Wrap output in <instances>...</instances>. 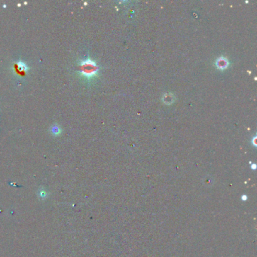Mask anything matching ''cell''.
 I'll return each mask as SVG.
<instances>
[{"mask_svg":"<svg viewBox=\"0 0 257 257\" xmlns=\"http://www.w3.org/2000/svg\"><path fill=\"white\" fill-rule=\"evenodd\" d=\"M162 101L165 104H171L174 101V96L172 93H166L164 97H162Z\"/></svg>","mask_w":257,"mask_h":257,"instance_id":"obj_3","label":"cell"},{"mask_svg":"<svg viewBox=\"0 0 257 257\" xmlns=\"http://www.w3.org/2000/svg\"><path fill=\"white\" fill-rule=\"evenodd\" d=\"M79 67L81 75L87 79H92V78L95 77L98 73V66L94 60L90 58L81 60L80 62Z\"/></svg>","mask_w":257,"mask_h":257,"instance_id":"obj_1","label":"cell"},{"mask_svg":"<svg viewBox=\"0 0 257 257\" xmlns=\"http://www.w3.org/2000/svg\"><path fill=\"white\" fill-rule=\"evenodd\" d=\"M51 132L53 133L55 135H57V134H60V130L57 126H54V127H52V129H51Z\"/></svg>","mask_w":257,"mask_h":257,"instance_id":"obj_5","label":"cell"},{"mask_svg":"<svg viewBox=\"0 0 257 257\" xmlns=\"http://www.w3.org/2000/svg\"><path fill=\"white\" fill-rule=\"evenodd\" d=\"M215 65L217 69L219 70H225L229 67V61L226 57L221 56L217 59V60L215 62Z\"/></svg>","mask_w":257,"mask_h":257,"instance_id":"obj_2","label":"cell"},{"mask_svg":"<svg viewBox=\"0 0 257 257\" xmlns=\"http://www.w3.org/2000/svg\"><path fill=\"white\" fill-rule=\"evenodd\" d=\"M16 64H17L16 66L17 68H18V69L20 71V72H28L29 67H27V64H24L23 62L18 61Z\"/></svg>","mask_w":257,"mask_h":257,"instance_id":"obj_4","label":"cell"}]
</instances>
